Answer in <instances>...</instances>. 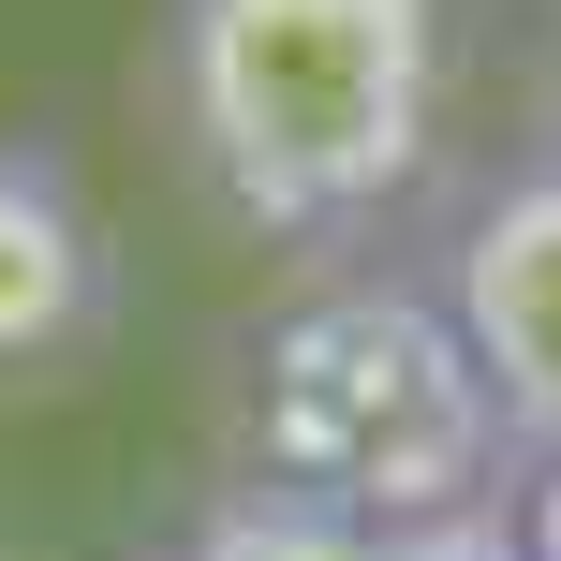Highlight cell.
<instances>
[{"mask_svg":"<svg viewBox=\"0 0 561 561\" xmlns=\"http://www.w3.org/2000/svg\"><path fill=\"white\" fill-rule=\"evenodd\" d=\"M178 561H517V503H473V517H310V503H222L178 533Z\"/></svg>","mask_w":561,"mask_h":561,"instance_id":"5","label":"cell"},{"mask_svg":"<svg viewBox=\"0 0 561 561\" xmlns=\"http://www.w3.org/2000/svg\"><path fill=\"white\" fill-rule=\"evenodd\" d=\"M89 310H104V237H89V193L45 163V148H0V369L75 355Z\"/></svg>","mask_w":561,"mask_h":561,"instance_id":"4","label":"cell"},{"mask_svg":"<svg viewBox=\"0 0 561 561\" xmlns=\"http://www.w3.org/2000/svg\"><path fill=\"white\" fill-rule=\"evenodd\" d=\"M517 561H561V458L517 473Z\"/></svg>","mask_w":561,"mask_h":561,"instance_id":"6","label":"cell"},{"mask_svg":"<svg viewBox=\"0 0 561 561\" xmlns=\"http://www.w3.org/2000/svg\"><path fill=\"white\" fill-rule=\"evenodd\" d=\"M237 488L310 517H473L517 503V444L458 310L428 280L340 266L296 280L237 355Z\"/></svg>","mask_w":561,"mask_h":561,"instance_id":"2","label":"cell"},{"mask_svg":"<svg viewBox=\"0 0 561 561\" xmlns=\"http://www.w3.org/2000/svg\"><path fill=\"white\" fill-rule=\"evenodd\" d=\"M163 104L222 222L355 237L444 148V0H178Z\"/></svg>","mask_w":561,"mask_h":561,"instance_id":"1","label":"cell"},{"mask_svg":"<svg viewBox=\"0 0 561 561\" xmlns=\"http://www.w3.org/2000/svg\"><path fill=\"white\" fill-rule=\"evenodd\" d=\"M428 296H444L458 340H473L517 473H547L561 458V163H517L503 193L458 222V252H444Z\"/></svg>","mask_w":561,"mask_h":561,"instance_id":"3","label":"cell"}]
</instances>
